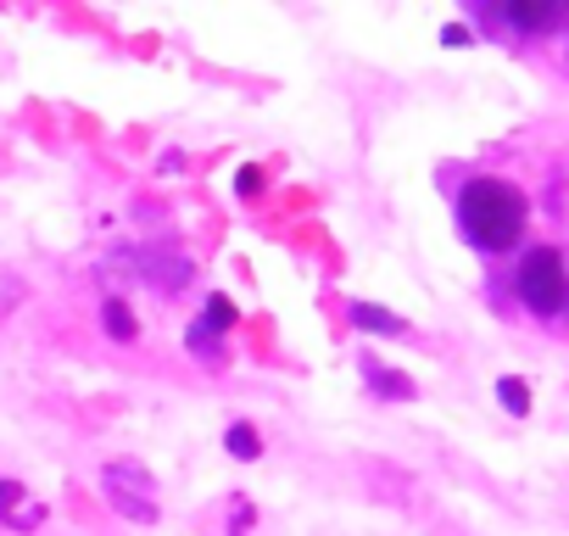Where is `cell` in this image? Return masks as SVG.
<instances>
[{
  "mask_svg": "<svg viewBox=\"0 0 569 536\" xmlns=\"http://www.w3.org/2000/svg\"><path fill=\"white\" fill-rule=\"evenodd\" d=\"M347 314H352V325L369 330V336H402V330H408V325H402L391 308H380V302H352Z\"/></svg>",
  "mask_w": 569,
  "mask_h": 536,
  "instance_id": "277c9868",
  "label": "cell"
},
{
  "mask_svg": "<svg viewBox=\"0 0 569 536\" xmlns=\"http://www.w3.org/2000/svg\"><path fill=\"white\" fill-rule=\"evenodd\" d=\"M458 229L480 251H508L525 235V196L508 179H469L458 196Z\"/></svg>",
  "mask_w": 569,
  "mask_h": 536,
  "instance_id": "6da1fadb",
  "label": "cell"
},
{
  "mask_svg": "<svg viewBox=\"0 0 569 536\" xmlns=\"http://www.w3.org/2000/svg\"><path fill=\"white\" fill-rule=\"evenodd\" d=\"M190 353H201L207 364H223V347H218V341H212V330H201V325L190 330Z\"/></svg>",
  "mask_w": 569,
  "mask_h": 536,
  "instance_id": "8fae6325",
  "label": "cell"
},
{
  "mask_svg": "<svg viewBox=\"0 0 569 536\" xmlns=\"http://www.w3.org/2000/svg\"><path fill=\"white\" fill-rule=\"evenodd\" d=\"M151 492H157V486H151V475H146L140 464H107V497H112L118 514L151 525V519H157V497H151Z\"/></svg>",
  "mask_w": 569,
  "mask_h": 536,
  "instance_id": "3957f363",
  "label": "cell"
},
{
  "mask_svg": "<svg viewBox=\"0 0 569 536\" xmlns=\"http://www.w3.org/2000/svg\"><path fill=\"white\" fill-rule=\"evenodd\" d=\"M502 23H513V29L536 34V29H552V23H563V7H502Z\"/></svg>",
  "mask_w": 569,
  "mask_h": 536,
  "instance_id": "5b68a950",
  "label": "cell"
},
{
  "mask_svg": "<svg viewBox=\"0 0 569 536\" xmlns=\"http://www.w3.org/2000/svg\"><path fill=\"white\" fill-rule=\"evenodd\" d=\"M229 453L251 464V458L262 453V447H257V430H251V425H229Z\"/></svg>",
  "mask_w": 569,
  "mask_h": 536,
  "instance_id": "30bf717a",
  "label": "cell"
},
{
  "mask_svg": "<svg viewBox=\"0 0 569 536\" xmlns=\"http://www.w3.org/2000/svg\"><path fill=\"white\" fill-rule=\"evenodd\" d=\"M497 403L519 419V414H530V386H525L519 375H502V380H497Z\"/></svg>",
  "mask_w": 569,
  "mask_h": 536,
  "instance_id": "52a82bcc",
  "label": "cell"
},
{
  "mask_svg": "<svg viewBox=\"0 0 569 536\" xmlns=\"http://www.w3.org/2000/svg\"><path fill=\"white\" fill-rule=\"evenodd\" d=\"M363 380H369L380 397H391V403H397V397H402V403L413 397V380H408V375H391V369H380L375 358H363Z\"/></svg>",
  "mask_w": 569,
  "mask_h": 536,
  "instance_id": "8992f818",
  "label": "cell"
},
{
  "mask_svg": "<svg viewBox=\"0 0 569 536\" xmlns=\"http://www.w3.org/2000/svg\"><path fill=\"white\" fill-rule=\"evenodd\" d=\"M519 302L530 314H541V319L569 314V268H563V251H552V246L525 251V262H519Z\"/></svg>",
  "mask_w": 569,
  "mask_h": 536,
  "instance_id": "7a4b0ae2",
  "label": "cell"
},
{
  "mask_svg": "<svg viewBox=\"0 0 569 536\" xmlns=\"http://www.w3.org/2000/svg\"><path fill=\"white\" fill-rule=\"evenodd\" d=\"M101 314H107V336H112V341H134V314H129L123 302H107Z\"/></svg>",
  "mask_w": 569,
  "mask_h": 536,
  "instance_id": "9c48e42d",
  "label": "cell"
},
{
  "mask_svg": "<svg viewBox=\"0 0 569 536\" xmlns=\"http://www.w3.org/2000/svg\"><path fill=\"white\" fill-rule=\"evenodd\" d=\"M234 325V302L229 297H207V308H201V330H229Z\"/></svg>",
  "mask_w": 569,
  "mask_h": 536,
  "instance_id": "ba28073f",
  "label": "cell"
},
{
  "mask_svg": "<svg viewBox=\"0 0 569 536\" xmlns=\"http://www.w3.org/2000/svg\"><path fill=\"white\" fill-rule=\"evenodd\" d=\"M18 497H23V486H18V480H0V514H12V508H18Z\"/></svg>",
  "mask_w": 569,
  "mask_h": 536,
  "instance_id": "7c38bea8",
  "label": "cell"
},
{
  "mask_svg": "<svg viewBox=\"0 0 569 536\" xmlns=\"http://www.w3.org/2000/svg\"><path fill=\"white\" fill-rule=\"evenodd\" d=\"M441 40H447V46H469V29H458V23H452V29H441Z\"/></svg>",
  "mask_w": 569,
  "mask_h": 536,
  "instance_id": "4fadbf2b",
  "label": "cell"
}]
</instances>
